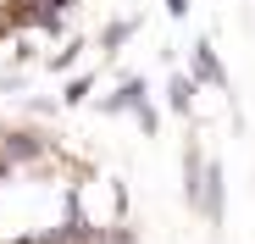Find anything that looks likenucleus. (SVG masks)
Segmentation results:
<instances>
[{"instance_id": "1a4fd4ad", "label": "nucleus", "mask_w": 255, "mask_h": 244, "mask_svg": "<svg viewBox=\"0 0 255 244\" xmlns=\"http://www.w3.org/2000/svg\"><path fill=\"white\" fill-rule=\"evenodd\" d=\"M100 244H139V228L117 222V228H106V233H100Z\"/></svg>"}, {"instance_id": "f257e3e1", "label": "nucleus", "mask_w": 255, "mask_h": 244, "mask_svg": "<svg viewBox=\"0 0 255 244\" xmlns=\"http://www.w3.org/2000/svg\"><path fill=\"white\" fill-rule=\"evenodd\" d=\"M189 78L200 89H217V95H233V78H228V67H222V56H217V45L200 33L194 45H189Z\"/></svg>"}, {"instance_id": "0eeeda50", "label": "nucleus", "mask_w": 255, "mask_h": 244, "mask_svg": "<svg viewBox=\"0 0 255 244\" xmlns=\"http://www.w3.org/2000/svg\"><path fill=\"white\" fill-rule=\"evenodd\" d=\"M83 50H89V39H83V33H78V39H67V45H61L56 56H45V72H72Z\"/></svg>"}, {"instance_id": "39448f33", "label": "nucleus", "mask_w": 255, "mask_h": 244, "mask_svg": "<svg viewBox=\"0 0 255 244\" xmlns=\"http://www.w3.org/2000/svg\"><path fill=\"white\" fill-rule=\"evenodd\" d=\"M133 28H139V11L133 17H111L100 33H95V45H100V56H117L122 45H128V39H133Z\"/></svg>"}, {"instance_id": "9d476101", "label": "nucleus", "mask_w": 255, "mask_h": 244, "mask_svg": "<svg viewBox=\"0 0 255 244\" xmlns=\"http://www.w3.org/2000/svg\"><path fill=\"white\" fill-rule=\"evenodd\" d=\"M166 17H178V22H183V17H189V0H166Z\"/></svg>"}, {"instance_id": "7ed1b4c3", "label": "nucleus", "mask_w": 255, "mask_h": 244, "mask_svg": "<svg viewBox=\"0 0 255 244\" xmlns=\"http://www.w3.org/2000/svg\"><path fill=\"white\" fill-rule=\"evenodd\" d=\"M95 106H100V117H122V111L133 117L139 106H150V84H144L139 72H128V78H117V84H111V95H100Z\"/></svg>"}, {"instance_id": "6e6552de", "label": "nucleus", "mask_w": 255, "mask_h": 244, "mask_svg": "<svg viewBox=\"0 0 255 244\" xmlns=\"http://www.w3.org/2000/svg\"><path fill=\"white\" fill-rule=\"evenodd\" d=\"M133 122H139V133H144V139H155V133H161V111H155V100H150V106H139V111H133Z\"/></svg>"}, {"instance_id": "f03ea898", "label": "nucleus", "mask_w": 255, "mask_h": 244, "mask_svg": "<svg viewBox=\"0 0 255 244\" xmlns=\"http://www.w3.org/2000/svg\"><path fill=\"white\" fill-rule=\"evenodd\" d=\"M200 222L217 233L228 222V178H222V161L211 155L205 161V178H200Z\"/></svg>"}, {"instance_id": "20e7f679", "label": "nucleus", "mask_w": 255, "mask_h": 244, "mask_svg": "<svg viewBox=\"0 0 255 244\" xmlns=\"http://www.w3.org/2000/svg\"><path fill=\"white\" fill-rule=\"evenodd\" d=\"M194 95H200V84H194L189 72H172V78H166V106H172V117L194 122Z\"/></svg>"}, {"instance_id": "423d86ee", "label": "nucleus", "mask_w": 255, "mask_h": 244, "mask_svg": "<svg viewBox=\"0 0 255 244\" xmlns=\"http://www.w3.org/2000/svg\"><path fill=\"white\" fill-rule=\"evenodd\" d=\"M95 84H100V72H95V67H83V72H72L67 84H61V106H67V111H78L83 100H89V89H95Z\"/></svg>"}]
</instances>
